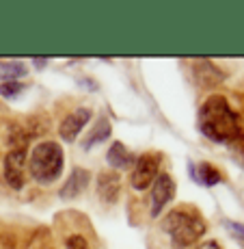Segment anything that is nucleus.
<instances>
[{
  "label": "nucleus",
  "mask_w": 244,
  "mask_h": 249,
  "mask_svg": "<svg viewBox=\"0 0 244 249\" xmlns=\"http://www.w3.org/2000/svg\"><path fill=\"white\" fill-rule=\"evenodd\" d=\"M160 162H162V156L156 154V152H147V154L138 156L136 159V165H134V171H132V186L136 191H145L147 186L151 184L158 174H160Z\"/></svg>",
  "instance_id": "obj_4"
},
{
  "label": "nucleus",
  "mask_w": 244,
  "mask_h": 249,
  "mask_svg": "<svg viewBox=\"0 0 244 249\" xmlns=\"http://www.w3.org/2000/svg\"><path fill=\"white\" fill-rule=\"evenodd\" d=\"M24 91V85L20 83H0V95L7 100H13L17 98V95H22Z\"/></svg>",
  "instance_id": "obj_15"
},
{
  "label": "nucleus",
  "mask_w": 244,
  "mask_h": 249,
  "mask_svg": "<svg viewBox=\"0 0 244 249\" xmlns=\"http://www.w3.org/2000/svg\"><path fill=\"white\" fill-rule=\"evenodd\" d=\"M162 232L169 234L171 245L178 249H186L199 241L205 234V221L197 210L190 208H175L162 219Z\"/></svg>",
  "instance_id": "obj_2"
},
{
  "label": "nucleus",
  "mask_w": 244,
  "mask_h": 249,
  "mask_svg": "<svg viewBox=\"0 0 244 249\" xmlns=\"http://www.w3.org/2000/svg\"><path fill=\"white\" fill-rule=\"evenodd\" d=\"M91 108L89 107H78L76 111H71L67 117L63 119V124H61L59 128V135L63 141H76L78 139V135L84 130V126L91 122Z\"/></svg>",
  "instance_id": "obj_7"
},
{
  "label": "nucleus",
  "mask_w": 244,
  "mask_h": 249,
  "mask_svg": "<svg viewBox=\"0 0 244 249\" xmlns=\"http://www.w3.org/2000/svg\"><path fill=\"white\" fill-rule=\"evenodd\" d=\"M197 126L201 135L214 143H231L238 141L242 135L240 117L231 108L229 100L225 95H210L199 108Z\"/></svg>",
  "instance_id": "obj_1"
},
{
  "label": "nucleus",
  "mask_w": 244,
  "mask_h": 249,
  "mask_svg": "<svg viewBox=\"0 0 244 249\" xmlns=\"http://www.w3.org/2000/svg\"><path fill=\"white\" fill-rule=\"evenodd\" d=\"M223 226H225V230H227V232L231 234L233 238H236V241L244 243V223H240V221H231V219H225Z\"/></svg>",
  "instance_id": "obj_16"
},
{
  "label": "nucleus",
  "mask_w": 244,
  "mask_h": 249,
  "mask_svg": "<svg viewBox=\"0 0 244 249\" xmlns=\"http://www.w3.org/2000/svg\"><path fill=\"white\" fill-rule=\"evenodd\" d=\"M24 169H26V152L24 147H13L4 159V180L13 191L24 186Z\"/></svg>",
  "instance_id": "obj_5"
},
{
  "label": "nucleus",
  "mask_w": 244,
  "mask_h": 249,
  "mask_svg": "<svg viewBox=\"0 0 244 249\" xmlns=\"http://www.w3.org/2000/svg\"><path fill=\"white\" fill-rule=\"evenodd\" d=\"M65 167L63 147L56 141H41L33 147L31 159H28V169L37 184H52L61 178Z\"/></svg>",
  "instance_id": "obj_3"
},
{
  "label": "nucleus",
  "mask_w": 244,
  "mask_h": 249,
  "mask_svg": "<svg viewBox=\"0 0 244 249\" xmlns=\"http://www.w3.org/2000/svg\"><path fill=\"white\" fill-rule=\"evenodd\" d=\"M195 68V83L199 85L201 89H210V87H216V85H221L225 80V71L218 70L216 65L212 63V61L208 59H197L193 63Z\"/></svg>",
  "instance_id": "obj_8"
},
{
  "label": "nucleus",
  "mask_w": 244,
  "mask_h": 249,
  "mask_svg": "<svg viewBox=\"0 0 244 249\" xmlns=\"http://www.w3.org/2000/svg\"><path fill=\"white\" fill-rule=\"evenodd\" d=\"M28 74L22 61H0V80L2 83H17Z\"/></svg>",
  "instance_id": "obj_14"
},
{
  "label": "nucleus",
  "mask_w": 244,
  "mask_h": 249,
  "mask_svg": "<svg viewBox=\"0 0 244 249\" xmlns=\"http://www.w3.org/2000/svg\"><path fill=\"white\" fill-rule=\"evenodd\" d=\"M175 197V182L166 171L158 174V178L154 180V193H151V214H158L164 210V206Z\"/></svg>",
  "instance_id": "obj_6"
},
{
  "label": "nucleus",
  "mask_w": 244,
  "mask_h": 249,
  "mask_svg": "<svg viewBox=\"0 0 244 249\" xmlns=\"http://www.w3.org/2000/svg\"><path fill=\"white\" fill-rule=\"evenodd\" d=\"M89 180H91V174L87 169H82V167H76L74 171H71V176L67 178V182L63 184V189L59 191V195L63 199H74L78 197L80 193H84L89 186Z\"/></svg>",
  "instance_id": "obj_11"
},
{
  "label": "nucleus",
  "mask_w": 244,
  "mask_h": 249,
  "mask_svg": "<svg viewBox=\"0 0 244 249\" xmlns=\"http://www.w3.org/2000/svg\"><path fill=\"white\" fill-rule=\"evenodd\" d=\"M106 160H108V165H111L114 171H119V169H128V167L134 162V156L121 141H114L113 145L108 147Z\"/></svg>",
  "instance_id": "obj_12"
},
{
  "label": "nucleus",
  "mask_w": 244,
  "mask_h": 249,
  "mask_svg": "<svg viewBox=\"0 0 244 249\" xmlns=\"http://www.w3.org/2000/svg\"><path fill=\"white\" fill-rule=\"evenodd\" d=\"M111 132H113L111 122H108L106 117H99V119H98V124H95V126L91 128L89 135H87V139H84L82 150H93L95 145H99V143L106 141V139L111 137Z\"/></svg>",
  "instance_id": "obj_13"
},
{
  "label": "nucleus",
  "mask_w": 244,
  "mask_h": 249,
  "mask_svg": "<svg viewBox=\"0 0 244 249\" xmlns=\"http://www.w3.org/2000/svg\"><path fill=\"white\" fill-rule=\"evenodd\" d=\"M188 174L193 182H197L201 186H216L223 182V174L218 167L210 165V162H188Z\"/></svg>",
  "instance_id": "obj_10"
},
{
  "label": "nucleus",
  "mask_w": 244,
  "mask_h": 249,
  "mask_svg": "<svg viewBox=\"0 0 244 249\" xmlns=\"http://www.w3.org/2000/svg\"><path fill=\"white\" fill-rule=\"evenodd\" d=\"M67 249H91V247L80 234H74V236L67 238Z\"/></svg>",
  "instance_id": "obj_17"
},
{
  "label": "nucleus",
  "mask_w": 244,
  "mask_h": 249,
  "mask_svg": "<svg viewBox=\"0 0 244 249\" xmlns=\"http://www.w3.org/2000/svg\"><path fill=\"white\" fill-rule=\"evenodd\" d=\"M121 193V176L117 171H102L98 176V195L104 204H114Z\"/></svg>",
  "instance_id": "obj_9"
},
{
  "label": "nucleus",
  "mask_w": 244,
  "mask_h": 249,
  "mask_svg": "<svg viewBox=\"0 0 244 249\" xmlns=\"http://www.w3.org/2000/svg\"><path fill=\"white\" fill-rule=\"evenodd\" d=\"M33 63H35V68H37V70H41V68H46V63H48V61H44V59H39V61H37V59H35V61H33Z\"/></svg>",
  "instance_id": "obj_19"
},
{
  "label": "nucleus",
  "mask_w": 244,
  "mask_h": 249,
  "mask_svg": "<svg viewBox=\"0 0 244 249\" xmlns=\"http://www.w3.org/2000/svg\"><path fill=\"white\" fill-rule=\"evenodd\" d=\"M197 249H221V245H218L216 241H205V243H201Z\"/></svg>",
  "instance_id": "obj_18"
}]
</instances>
